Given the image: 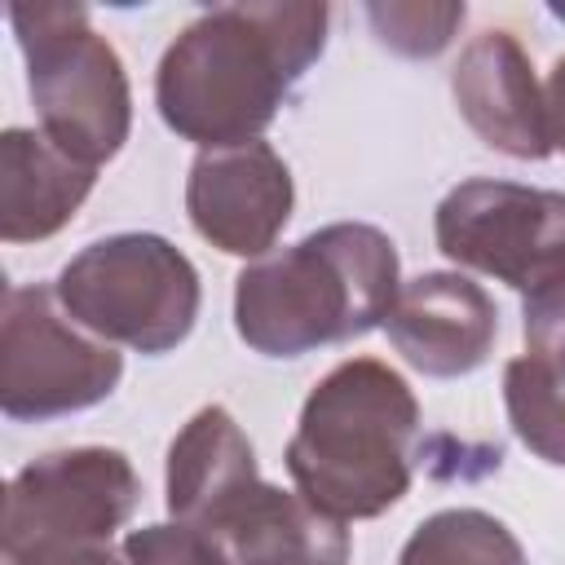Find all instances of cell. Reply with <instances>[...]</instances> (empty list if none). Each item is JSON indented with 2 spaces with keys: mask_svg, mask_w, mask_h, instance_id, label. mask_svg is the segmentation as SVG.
<instances>
[{
  "mask_svg": "<svg viewBox=\"0 0 565 565\" xmlns=\"http://www.w3.org/2000/svg\"><path fill=\"white\" fill-rule=\"evenodd\" d=\"M322 0H260L203 9L159 57L154 106L199 150L260 141L291 88L327 49Z\"/></svg>",
  "mask_w": 565,
  "mask_h": 565,
  "instance_id": "cell-1",
  "label": "cell"
},
{
  "mask_svg": "<svg viewBox=\"0 0 565 565\" xmlns=\"http://www.w3.org/2000/svg\"><path fill=\"white\" fill-rule=\"evenodd\" d=\"M402 260L384 230L335 221L234 278V327L265 358H300L388 322Z\"/></svg>",
  "mask_w": 565,
  "mask_h": 565,
  "instance_id": "cell-2",
  "label": "cell"
},
{
  "mask_svg": "<svg viewBox=\"0 0 565 565\" xmlns=\"http://www.w3.org/2000/svg\"><path fill=\"white\" fill-rule=\"evenodd\" d=\"M419 402L380 358L331 366L305 397L287 441L296 490L335 521H371L411 490Z\"/></svg>",
  "mask_w": 565,
  "mask_h": 565,
  "instance_id": "cell-3",
  "label": "cell"
},
{
  "mask_svg": "<svg viewBox=\"0 0 565 565\" xmlns=\"http://www.w3.org/2000/svg\"><path fill=\"white\" fill-rule=\"evenodd\" d=\"M9 26L26 57V88L40 132L84 168L115 159L132 128V88L106 35L84 4H9Z\"/></svg>",
  "mask_w": 565,
  "mask_h": 565,
  "instance_id": "cell-4",
  "label": "cell"
},
{
  "mask_svg": "<svg viewBox=\"0 0 565 565\" xmlns=\"http://www.w3.org/2000/svg\"><path fill=\"white\" fill-rule=\"evenodd\" d=\"M62 309L106 344H128L137 353L177 349L203 305L194 260L163 234L128 230L79 247L57 274Z\"/></svg>",
  "mask_w": 565,
  "mask_h": 565,
  "instance_id": "cell-5",
  "label": "cell"
},
{
  "mask_svg": "<svg viewBox=\"0 0 565 565\" xmlns=\"http://www.w3.org/2000/svg\"><path fill=\"white\" fill-rule=\"evenodd\" d=\"M141 477L115 446H66L18 468L4 494V561L49 565L75 547L110 543L137 512Z\"/></svg>",
  "mask_w": 565,
  "mask_h": 565,
  "instance_id": "cell-6",
  "label": "cell"
},
{
  "mask_svg": "<svg viewBox=\"0 0 565 565\" xmlns=\"http://www.w3.org/2000/svg\"><path fill=\"white\" fill-rule=\"evenodd\" d=\"M124 380L115 344L84 331L57 287L26 282L4 291L0 318V411L13 424H44L106 402Z\"/></svg>",
  "mask_w": 565,
  "mask_h": 565,
  "instance_id": "cell-7",
  "label": "cell"
},
{
  "mask_svg": "<svg viewBox=\"0 0 565 565\" xmlns=\"http://www.w3.org/2000/svg\"><path fill=\"white\" fill-rule=\"evenodd\" d=\"M433 234L455 265L525 296L565 274V190L468 177L437 203Z\"/></svg>",
  "mask_w": 565,
  "mask_h": 565,
  "instance_id": "cell-8",
  "label": "cell"
},
{
  "mask_svg": "<svg viewBox=\"0 0 565 565\" xmlns=\"http://www.w3.org/2000/svg\"><path fill=\"white\" fill-rule=\"evenodd\" d=\"M296 207L291 168L269 141L199 150L185 177V212L199 238L225 256H269Z\"/></svg>",
  "mask_w": 565,
  "mask_h": 565,
  "instance_id": "cell-9",
  "label": "cell"
},
{
  "mask_svg": "<svg viewBox=\"0 0 565 565\" xmlns=\"http://www.w3.org/2000/svg\"><path fill=\"white\" fill-rule=\"evenodd\" d=\"M384 331L419 375L455 380L490 358L499 340V309L468 274L433 269L402 282Z\"/></svg>",
  "mask_w": 565,
  "mask_h": 565,
  "instance_id": "cell-10",
  "label": "cell"
},
{
  "mask_svg": "<svg viewBox=\"0 0 565 565\" xmlns=\"http://www.w3.org/2000/svg\"><path fill=\"white\" fill-rule=\"evenodd\" d=\"M450 93L468 128L508 159H547V102L534 66L512 31L490 26L472 35L450 71Z\"/></svg>",
  "mask_w": 565,
  "mask_h": 565,
  "instance_id": "cell-11",
  "label": "cell"
},
{
  "mask_svg": "<svg viewBox=\"0 0 565 565\" xmlns=\"http://www.w3.org/2000/svg\"><path fill=\"white\" fill-rule=\"evenodd\" d=\"M199 530L216 539L225 565H349L353 556L344 521L260 477L234 490Z\"/></svg>",
  "mask_w": 565,
  "mask_h": 565,
  "instance_id": "cell-12",
  "label": "cell"
},
{
  "mask_svg": "<svg viewBox=\"0 0 565 565\" xmlns=\"http://www.w3.org/2000/svg\"><path fill=\"white\" fill-rule=\"evenodd\" d=\"M97 168L75 163L40 128L0 132V238L40 243L75 221Z\"/></svg>",
  "mask_w": 565,
  "mask_h": 565,
  "instance_id": "cell-13",
  "label": "cell"
},
{
  "mask_svg": "<svg viewBox=\"0 0 565 565\" xmlns=\"http://www.w3.org/2000/svg\"><path fill=\"white\" fill-rule=\"evenodd\" d=\"M256 477V450L238 419L225 406H203L168 446V512L172 521L203 525L234 490Z\"/></svg>",
  "mask_w": 565,
  "mask_h": 565,
  "instance_id": "cell-14",
  "label": "cell"
},
{
  "mask_svg": "<svg viewBox=\"0 0 565 565\" xmlns=\"http://www.w3.org/2000/svg\"><path fill=\"white\" fill-rule=\"evenodd\" d=\"M397 565H530L516 534L481 508H446L415 525Z\"/></svg>",
  "mask_w": 565,
  "mask_h": 565,
  "instance_id": "cell-15",
  "label": "cell"
},
{
  "mask_svg": "<svg viewBox=\"0 0 565 565\" xmlns=\"http://www.w3.org/2000/svg\"><path fill=\"white\" fill-rule=\"evenodd\" d=\"M503 406L508 424L525 450L543 463L565 468V388L534 358H512L503 366Z\"/></svg>",
  "mask_w": 565,
  "mask_h": 565,
  "instance_id": "cell-16",
  "label": "cell"
},
{
  "mask_svg": "<svg viewBox=\"0 0 565 565\" xmlns=\"http://www.w3.org/2000/svg\"><path fill=\"white\" fill-rule=\"evenodd\" d=\"M468 9L446 0V4H428V0H388V4H366V22L375 31V40L402 57H437L463 26Z\"/></svg>",
  "mask_w": 565,
  "mask_h": 565,
  "instance_id": "cell-17",
  "label": "cell"
},
{
  "mask_svg": "<svg viewBox=\"0 0 565 565\" xmlns=\"http://www.w3.org/2000/svg\"><path fill=\"white\" fill-rule=\"evenodd\" d=\"M124 561L128 565H225V552L199 525L159 521V525H141L124 539Z\"/></svg>",
  "mask_w": 565,
  "mask_h": 565,
  "instance_id": "cell-18",
  "label": "cell"
},
{
  "mask_svg": "<svg viewBox=\"0 0 565 565\" xmlns=\"http://www.w3.org/2000/svg\"><path fill=\"white\" fill-rule=\"evenodd\" d=\"M521 331H525V358H534L543 371H552L565 384V274L525 291Z\"/></svg>",
  "mask_w": 565,
  "mask_h": 565,
  "instance_id": "cell-19",
  "label": "cell"
},
{
  "mask_svg": "<svg viewBox=\"0 0 565 565\" xmlns=\"http://www.w3.org/2000/svg\"><path fill=\"white\" fill-rule=\"evenodd\" d=\"M543 102H547V132H552V150H565V53L556 57V66H552V75H547Z\"/></svg>",
  "mask_w": 565,
  "mask_h": 565,
  "instance_id": "cell-20",
  "label": "cell"
},
{
  "mask_svg": "<svg viewBox=\"0 0 565 565\" xmlns=\"http://www.w3.org/2000/svg\"><path fill=\"white\" fill-rule=\"evenodd\" d=\"M49 565H128V561L115 556L110 543H97V547H75V552H66V556L49 561Z\"/></svg>",
  "mask_w": 565,
  "mask_h": 565,
  "instance_id": "cell-21",
  "label": "cell"
},
{
  "mask_svg": "<svg viewBox=\"0 0 565 565\" xmlns=\"http://www.w3.org/2000/svg\"><path fill=\"white\" fill-rule=\"evenodd\" d=\"M552 13H556V18H561V22H565V4H552Z\"/></svg>",
  "mask_w": 565,
  "mask_h": 565,
  "instance_id": "cell-22",
  "label": "cell"
}]
</instances>
